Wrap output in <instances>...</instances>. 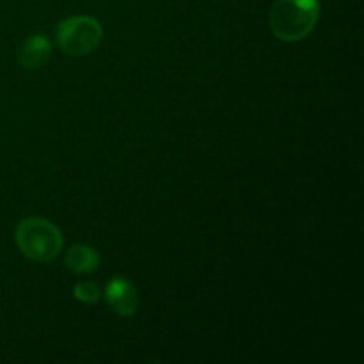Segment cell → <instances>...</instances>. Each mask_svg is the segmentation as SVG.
Wrapping results in <instances>:
<instances>
[{
    "label": "cell",
    "instance_id": "cell-6",
    "mask_svg": "<svg viewBox=\"0 0 364 364\" xmlns=\"http://www.w3.org/2000/svg\"><path fill=\"white\" fill-rule=\"evenodd\" d=\"M66 267L75 274H91L100 267V255L89 245H73L66 252Z\"/></svg>",
    "mask_w": 364,
    "mask_h": 364
},
{
    "label": "cell",
    "instance_id": "cell-1",
    "mask_svg": "<svg viewBox=\"0 0 364 364\" xmlns=\"http://www.w3.org/2000/svg\"><path fill=\"white\" fill-rule=\"evenodd\" d=\"M318 18V0H277L270 11V28L281 41H301L311 34Z\"/></svg>",
    "mask_w": 364,
    "mask_h": 364
},
{
    "label": "cell",
    "instance_id": "cell-5",
    "mask_svg": "<svg viewBox=\"0 0 364 364\" xmlns=\"http://www.w3.org/2000/svg\"><path fill=\"white\" fill-rule=\"evenodd\" d=\"M52 43L45 34H34L23 43L20 50V64L27 70H38L48 60Z\"/></svg>",
    "mask_w": 364,
    "mask_h": 364
},
{
    "label": "cell",
    "instance_id": "cell-2",
    "mask_svg": "<svg viewBox=\"0 0 364 364\" xmlns=\"http://www.w3.org/2000/svg\"><path fill=\"white\" fill-rule=\"evenodd\" d=\"M14 240L27 258L39 263L53 262L63 249L60 231L55 224L41 217L21 220L14 231Z\"/></svg>",
    "mask_w": 364,
    "mask_h": 364
},
{
    "label": "cell",
    "instance_id": "cell-7",
    "mask_svg": "<svg viewBox=\"0 0 364 364\" xmlns=\"http://www.w3.org/2000/svg\"><path fill=\"white\" fill-rule=\"evenodd\" d=\"M73 295L77 301L84 302V304H95L102 299L103 291L102 288L98 287L96 283L92 281H84V283H78L77 287L73 288Z\"/></svg>",
    "mask_w": 364,
    "mask_h": 364
},
{
    "label": "cell",
    "instance_id": "cell-4",
    "mask_svg": "<svg viewBox=\"0 0 364 364\" xmlns=\"http://www.w3.org/2000/svg\"><path fill=\"white\" fill-rule=\"evenodd\" d=\"M105 297L110 308L123 316H132L139 308L137 288L127 279L114 277L105 288Z\"/></svg>",
    "mask_w": 364,
    "mask_h": 364
},
{
    "label": "cell",
    "instance_id": "cell-3",
    "mask_svg": "<svg viewBox=\"0 0 364 364\" xmlns=\"http://www.w3.org/2000/svg\"><path fill=\"white\" fill-rule=\"evenodd\" d=\"M57 46L73 57L89 55L98 48L103 38L100 21L92 16H71L57 25Z\"/></svg>",
    "mask_w": 364,
    "mask_h": 364
}]
</instances>
